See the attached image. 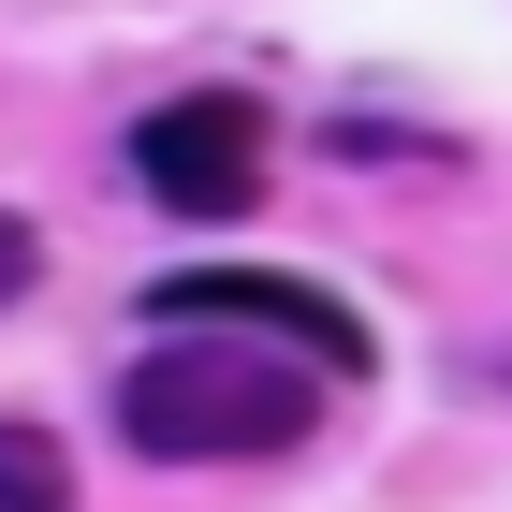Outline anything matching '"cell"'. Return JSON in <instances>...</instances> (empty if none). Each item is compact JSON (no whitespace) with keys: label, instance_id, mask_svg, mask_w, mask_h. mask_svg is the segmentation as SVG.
<instances>
[{"label":"cell","instance_id":"cell-1","mask_svg":"<svg viewBox=\"0 0 512 512\" xmlns=\"http://www.w3.org/2000/svg\"><path fill=\"white\" fill-rule=\"evenodd\" d=\"M308 425H322V366L278 352V337L161 322L118 366V439L161 469H264V454H308Z\"/></svg>","mask_w":512,"mask_h":512},{"label":"cell","instance_id":"cell-2","mask_svg":"<svg viewBox=\"0 0 512 512\" xmlns=\"http://www.w3.org/2000/svg\"><path fill=\"white\" fill-rule=\"evenodd\" d=\"M147 322H249V337H278V352H308L322 381H366V366H381L366 308H337L322 278H278V264H176L147 293Z\"/></svg>","mask_w":512,"mask_h":512},{"label":"cell","instance_id":"cell-3","mask_svg":"<svg viewBox=\"0 0 512 512\" xmlns=\"http://www.w3.org/2000/svg\"><path fill=\"white\" fill-rule=\"evenodd\" d=\"M132 176H147L176 220H235V205L264 191V103H249V88L147 103V132H132Z\"/></svg>","mask_w":512,"mask_h":512},{"label":"cell","instance_id":"cell-4","mask_svg":"<svg viewBox=\"0 0 512 512\" xmlns=\"http://www.w3.org/2000/svg\"><path fill=\"white\" fill-rule=\"evenodd\" d=\"M0 512H74V454L0 410Z\"/></svg>","mask_w":512,"mask_h":512},{"label":"cell","instance_id":"cell-5","mask_svg":"<svg viewBox=\"0 0 512 512\" xmlns=\"http://www.w3.org/2000/svg\"><path fill=\"white\" fill-rule=\"evenodd\" d=\"M30 264H44V249H30V220H15V205H0V308H15V293H30Z\"/></svg>","mask_w":512,"mask_h":512}]
</instances>
